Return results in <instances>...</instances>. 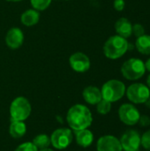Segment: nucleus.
I'll return each mask as SVG.
<instances>
[{"label":"nucleus","instance_id":"nucleus-14","mask_svg":"<svg viewBox=\"0 0 150 151\" xmlns=\"http://www.w3.org/2000/svg\"><path fill=\"white\" fill-rule=\"evenodd\" d=\"M82 96L84 100L89 104H97L102 99L101 90L95 86H88L84 88L82 92Z\"/></svg>","mask_w":150,"mask_h":151},{"label":"nucleus","instance_id":"nucleus-23","mask_svg":"<svg viewBox=\"0 0 150 151\" xmlns=\"http://www.w3.org/2000/svg\"><path fill=\"white\" fill-rule=\"evenodd\" d=\"M14 151H38L33 142H24L20 144Z\"/></svg>","mask_w":150,"mask_h":151},{"label":"nucleus","instance_id":"nucleus-31","mask_svg":"<svg viewBox=\"0 0 150 151\" xmlns=\"http://www.w3.org/2000/svg\"><path fill=\"white\" fill-rule=\"evenodd\" d=\"M6 1H9V2H19V1H22V0H6Z\"/></svg>","mask_w":150,"mask_h":151},{"label":"nucleus","instance_id":"nucleus-20","mask_svg":"<svg viewBox=\"0 0 150 151\" xmlns=\"http://www.w3.org/2000/svg\"><path fill=\"white\" fill-rule=\"evenodd\" d=\"M96 110H97L98 113H100L102 115H106L111 110V103L109 101H106L104 99H102L96 104Z\"/></svg>","mask_w":150,"mask_h":151},{"label":"nucleus","instance_id":"nucleus-22","mask_svg":"<svg viewBox=\"0 0 150 151\" xmlns=\"http://www.w3.org/2000/svg\"><path fill=\"white\" fill-rule=\"evenodd\" d=\"M141 144L146 150L150 151V129L141 136Z\"/></svg>","mask_w":150,"mask_h":151},{"label":"nucleus","instance_id":"nucleus-15","mask_svg":"<svg viewBox=\"0 0 150 151\" xmlns=\"http://www.w3.org/2000/svg\"><path fill=\"white\" fill-rule=\"evenodd\" d=\"M40 19V13L34 9H28L25 11L20 16L21 23L26 27H32L38 23Z\"/></svg>","mask_w":150,"mask_h":151},{"label":"nucleus","instance_id":"nucleus-32","mask_svg":"<svg viewBox=\"0 0 150 151\" xmlns=\"http://www.w3.org/2000/svg\"><path fill=\"white\" fill-rule=\"evenodd\" d=\"M65 1H69V0H65Z\"/></svg>","mask_w":150,"mask_h":151},{"label":"nucleus","instance_id":"nucleus-17","mask_svg":"<svg viewBox=\"0 0 150 151\" xmlns=\"http://www.w3.org/2000/svg\"><path fill=\"white\" fill-rule=\"evenodd\" d=\"M9 132L11 137L15 139L21 138L25 135L27 132V127L23 121H16L11 120V124L10 125Z\"/></svg>","mask_w":150,"mask_h":151},{"label":"nucleus","instance_id":"nucleus-24","mask_svg":"<svg viewBox=\"0 0 150 151\" xmlns=\"http://www.w3.org/2000/svg\"><path fill=\"white\" fill-rule=\"evenodd\" d=\"M133 34L136 37H140V36L145 35L144 27L141 24H139V23H136V24L133 25Z\"/></svg>","mask_w":150,"mask_h":151},{"label":"nucleus","instance_id":"nucleus-19","mask_svg":"<svg viewBox=\"0 0 150 151\" xmlns=\"http://www.w3.org/2000/svg\"><path fill=\"white\" fill-rule=\"evenodd\" d=\"M33 143L38 150H43L50 145V138L47 134H39L34 137Z\"/></svg>","mask_w":150,"mask_h":151},{"label":"nucleus","instance_id":"nucleus-11","mask_svg":"<svg viewBox=\"0 0 150 151\" xmlns=\"http://www.w3.org/2000/svg\"><path fill=\"white\" fill-rule=\"evenodd\" d=\"M97 151H122L120 141L113 135L102 136L96 144Z\"/></svg>","mask_w":150,"mask_h":151},{"label":"nucleus","instance_id":"nucleus-10","mask_svg":"<svg viewBox=\"0 0 150 151\" xmlns=\"http://www.w3.org/2000/svg\"><path fill=\"white\" fill-rule=\"evenodd\" d=\"M69 64L72 69L77 73H86L90 68L89 58L82 52H75L69 58Z\"/></svg>","mask_w":150,"mask_h":151},{"label":"nucleus","instance_id":"nucleus-18","mask_svg":"<svg viewBox=\"0 0 150 151\" xmlns=\"http://www.w3.org/2000/svg\"><path fill=\"white\" fill-rule=\"evenodd\" d=\"M136 50L143 55H150V35H143L140 37H137L135 42Z\"/></svg>","mask_w":150,"mask_h":151},{"label":"nucleus","instance_id":"nucleus-7","mask_svg":"<svg viewBox=\"0 0 150 151\" xmlns=\"http://www.w3.org/2000/svg\"><path fill=\"white\" fill-rule=\"evenodd\" d=\"M72 142V131L68 128H59L55 130L50 136V143L57 150H65Z\"/></svg>","mask_w":150,"mask_h":151},{"label":"nucleus","instance_id":"nucleus-5","mask_svg":"<svg viewBox=\"0 0 150 151\" xmlns=\"http://www.w3.org/2000/svg\"><path fill=\"white\" fill-rule=\"evenodd\" d=\"M31 114V104L29 101L23 97L19 96L15 98L10 106V115L11 120L24 121Z\"/></svg>","mask_w":150,"mask_h":151},{"label":"nucleus","instance_id":"nucleus-8","mask_svg":"<svg viewBox=\"0 0 150 151\" xmlns=\"http://www.w3.org/2000/svg\"><path fill=\"white\" fill-rule=\"evenodd\" d=\"M118 117L127 126H134L139 122L141 113L138 109L131 104H124L119 107Z\"/></svg>","mask_w":150,"mask_h":151},{"label":"nucleus","instance_id":"nucleus-12","mask_svg":"<svg viewBox=\"0 0 150 151\" xmlns=\"http://www.w3.org/2000/svg\"><path fill=\"white\" fill-rule=\"evenodd\" d=\"M24 42V34L22 30L19 27H11L8 30L5 35L6 45L12 49H19Z\"/></svg>","mask_w":150,"mask_h":151},{"label":"nucleus","instance_id":"nucleus-33","mask_svg":"<svg viewBox=\"0 0 150 151\" xmlns=\"http://www.w3.org/2000/svg\"><path fill=\"white\" fill-rule=\"evenodd\" d=\"M148 151H149V150H148Z\"/></svg>","mask_w":150,"mask_h":151},{"label":"nucleus","instance_id":"nucleus-26","mask_svg":"<svg viewBox=\"0 0 150 151\" xmlns=\"http://www.w3.org/2000/svg\"><path fill=\"white\" fill-rule=\"evenodd\" d=\"M138 123H139L141 127H149L150 125V118L148 115H142V116L141 115Z\"/></svg>","mask_w":150,"mask_h":151},{"label":"nucleus","instance_id":"nucleus-29","mask_svg":"<svg viewBox=\"0 0 150 151\" xmlns=\"http://www.w3.org/2000/svg\"><path fill=\"white\" fill-rule=\"evenodd\" d=\"M147 86H148V88L150 89V74L148 76V78H147Z\"/></svg>","mask_w":150,"mask_h":151},{"label":"nucleus","instance_id":"nucleus-28","mask_svg":"<svg viewBox=\"0 0 150 151\" xmlns=\"http://www.w3.org/2000/svg\"><path fill=\"white\" fill-rule=\"evenodd\" d=\"M145 104V105H146V107L147 108H149V109H150V97L144 103Z\"/></svg>","mask_w":150,"mask_h":151},{"label":"nucleus","instance_id":"nucleus-21","mask_svg":"<svg viewBox=\"0 0 150 151\" xmlns=\"http://www.w3.org/2000/svg\"><path fill=\"white\" fill-rule=\"evenodd\" d=\"M30 2L34 10L43 11L50 6L51 0H30Z\"/></svg>","mask_w":150,"mask_h":151},{"label":"nucleus","instance_id":"nucleus-3","mask_svg":"<svg viewBox=\"0 0 150 151\" xmlns=\"http://www.w3.org/2000/svg\"><path fill=\"white\" fill-rule=\"evenodd\" d=\"M126 85L118 80H110L106 81L101 89L103 99L111 103L120 100L126 94Z\"/></svg>","mask_w":150,"mask_h":151},{"label":"nucleus","instance_id":"nucleus-13","mask_svg":"<svg viewBox=\"0 0 150 151\" xmlns=\"http://www.w3.org/2000/svg\"><path fill=\"white\" fill-rule=\"evenodd\" d=\"M115 30H116L118 35L127 39L133 34V25L128 19L122 17L116 21Z\"/></svg>","mask_w":150,"mask_h":151},{"label":"nucleus","instance_id":"nucleus-9","mask_svg":"<svg viewBox=\"0 0 150 151\" xmlns=\"http://www.w3.org/2000/svg\"><path fill=\"white\" fill-rule=\"evenodd\" d=\"M119 141L122 149L125 151H139L141 146V135L136 130L126 131Z\"/></svg>","mask_w":150,"mask_h":151},{"label":"nucleus","instance_id":"nucleus-27","mask_svg":"<svg viewBox=\"0 0 150 151\" xmlns=\"http://www.w3.org/2000/svg\"><path fill=\"white\" fill-rule=\"evenodd\" d=\"M145 64V68H146V70L149 72V73H150V58L144 63Z\"/></svg>","mask_w":150,"mask_h":151},{"label":"nucleus","instance_id":"nucleus-16","mask_svg":"<svg viewBox=\"0 0 150 151\" xmlns=\"http://www.w3.org/2000/svg\"><path fill=\"white\" fill-rule=\"evenodd\" d=\"M94 141V134L91 131L87 129L77 131L76 133V142L82 148L89 147Z\"/></svg>","mask_w":150,"mask_h":151},{"label":"nucleus","instance_id":"nucleus-25","mask_svg":"<svg viewBox=\"0 0 150 151\" xmlns=\"http://www.w3.org/2000/svg\"><path fill=\"white\" fill-rule=\"evenodd\" d=\"M113 6H114V9L118 12L123 11L125 9V6H126L125 0H114Z\"/></svg>","mask_w":150,"mask_h":151},{"label":"nucleus","instance_id":"nucleus-1","mask_svg":"<svg viewBox=\"0 0 150 151\" xmlns=\"http://www.w3.org/2000/svg\"><path fill=\"white\" fill-rule=\"evenodd\" d=\"M66 120L69 127L74 131L87 129L92 124L93 118L89 109L83 104H75L72 106L66 115Z\"/></svg>","mask_w":150,"mask_h":151},{"label":"nucleus","instance_id":"nucleus-6","mask_svg":"<svg viewBox=\"0 0 150 151\" xmlns=\"http://www.w3.org/2000/svg\"><path fill=\"white\" fill-rule=\"evenodd\" d=\"M126 94L130 102L141 104L150 97V89L143 83H133L126 88Z\"/></svg>","mask_w":150,"mask_h":151},{"label":"nucleus","instance_id":"nucleus-2","mask_svg":"<svg viewBox=\"0 0 150 151\" xmlns=\"http://www.w3.org/2000/svg\"><path fill=\"white\" fill-rule=\"evenodd\" d=\"M129 42L127 40L119 35L111 36L103 45V53L109 59H118L123 57L128 50Z\"/></svg>","mask_w":150,"mask_h":151},{"label":"nucleus","instance_id":"nucleus-4","mask_svg":"<svg viewBox=\"0 0 150 151\" xmlns=\"http://www.w3.org/2000/svg\"><path fill=\"white\" fill-rule=\"evenodd\" d=\"M145 73V64L140 58H129L121 66L122 75L129 81H137L143 77Z\"/></svg>","mask_w":150,"mask_h":151},{"label":"nucleus","instance_id":"nucleus-30","mask_svg":"<svg viewBox=\"0 0 150 151\" xmlns=\"http://www.w3.org/2000/svg\"><path fill=\"white\" fill-rule=\"evenodd\" d=\"M39 151H54V150H50V149H49V148H46V149H43V150H40Z\"/></svg>","mask_w":150,"mask_h":151}]
</instances>
